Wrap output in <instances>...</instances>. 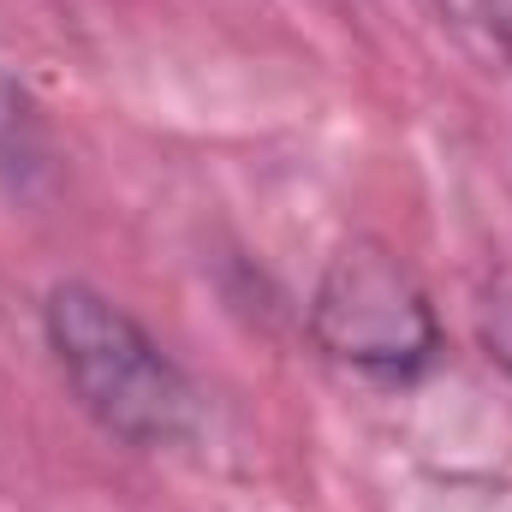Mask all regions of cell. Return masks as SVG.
I'll return each mask as SVG.
<instances>
[{
  "mask_svg": "<svg viewBox=\"0 0 512 512\" xmlns=\"http://www.w3.org/2000/svg\"><path fill=\"white\" fill-rule=\"evenodd\" d=\"M48 352L78 405L126 447H179L203 423V399L191 376L167 358V346L84 280H60L42 304Z\"/></svg>",
  "mask_w": 512,
  "mask_h": 512,
  "instance_id": "1",
  "label": "cell"
},
{
  "mask_svg": "<svg viewBox=\"0 0 512 512\" xmlns=\"http://www.w3.org/2000/svg\"><path fill=\"white\" fill-rule=\"evenodd\" d=\"M310 340L358 376L417 382L441 358V322L423 280L382 239H352L328 256L310 292Z\"/></svg>",
  "mask_w": 512,
  "mask_h": 512,
  "instance_id": "2",
  "label": "cell"
},
{
  "mask_svg": "<svg viewBox=\"0 0 512 512\" xmlns=\"http://www.w3.org/2000/svg\"><path fill=\"white\" fill-rule=\"evenodd\" d=\"M477 340H483V352L512 376V268H501L483 286V298H477Z\"/></svg>",
  "mask_w": 512,
  "mask_h": 512,
  "instance_id": "3",
  "label": "cell"
},
{
  "mask_svg": "<svg viewBox=\"0 0 512 512\" xmlns=\"http://www.w3.org/2000/svg\"><path fill=\"white\" fill-rule=\"evenodd\" d=\"M453 12H465V24H477L512 60V0H453Z\"/></svg>",
  "mask_w": 512,
  "mask_h": 512,
  "instance_id": "4",
  "label": "cell"
}]
</instances>
